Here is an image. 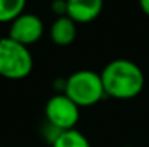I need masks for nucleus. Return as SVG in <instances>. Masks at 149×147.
<instances>
[{
    "instance_id": "obj_1",
    "label": "nucleus",
    "mask_w": 149,
    "mask_h": 147,
    "mask_svg": "<svg viewBox=\"0 0 149 147\" xmlns=\"http://www.w3.org/2000/svg\"><path fill=\"white\" fill-rule=\"evenodd\" d=\"M106 95L116 99H132L145 87V75L138 63L129 59H114L100 72Z\"/></svg>"
},
{
    "instance_id": "obj_2",
    "label": "nucleus",
    "mask_w": 149,
    "mask_h": 147,
    "mask_svg": "<svg viewBox=\"0 0 149 147\" xmlns=\"http://www.w3.org/2000/svg\"><path fill=\"white\" fill-rule=\"evenodd\" d=\"M64 94L80 108L96 105L106 95L100 74L90 69H81L71 74L65 79Z\"/></svg>"
},
{
    "instance_id": "obj_3",
    "label": "nucleus",
    "mask_w": 149,
    "mask_h": 147,
    "mask_svg": "<svg viewBox=\"0 0 149 147\" xmlns=\"http://www.w3.org/2000/svg\"><path fill=\"white\" fill-rule=\"evenodd\" d=\"M33 68V58L28 46L6 36L0 39V77L23 79Z\"/></svg>"
},
{
    "instance_id": "obj_4",
    "label": "nucleus",
    "mask_w": 149,
    "mask_h": 147,
    "mask_svg": "<svg viewBox=\"0 0 149 147\" xmlns=\"http://www.w3.org/2000/svg\"><path fill=\"white\" fill-rule=\"evenodd\" d=\"M45 118L59 131L72 130L80 120V107L64 92L56 94L45 104Z\"/></svg>"
},
{
    "instance_id": "obj_5",
    "label": "nucleus",
    "mask_w": 149,
    "mask_h": 147,
    "mask_svg": "<svg viewBox=\"0 0 149 147\" xmlns=\"http://www.w3.org/2000/svg\"><path fill=\"white\" fill-rule=\"evenodd\" d=\"M45 26L39 16L33 13H22L10 23L9 38L25 46H29L36 43L42 38Z\"/></svg>"
},
{
    "instance_id": "obj_6",
    "label": "nucleus",
    "mask_w": 149,
    "mask_h": 147,
    "mask_svg": "<svg viewBox=\"0 0 149 147\" xmlns=\"http://www.w3.org/2000/svg\"><path fill=\"white\" fill-rule=\"evenodd\" d=\"M104 0H67V16L75 23H90L103 10Z\"/></svg>"
},
{
    "instance_id": "obj_7",
    "label": "nucleus",
    "mask_w": 149,
    "mask_h": 147,
    "mask_svg": "<svg viewBox=\"0 0 149 147\" xmlns=\"http://www.w3.org/2000/svg\"><path fill=\"white\" fill-rule=\"evenodd\" d=\"M77 23L68 16H59L54 20L49 29L51 41L56 46H68L75 41L77 36Z\"/></svg>"
},
{
    "instance_id": "obj_8",
    "label": "nucleus",
    "mask_w": 149,
    "mask_h": 147,
    "mask_svg": "<svg viewBox=\"0 0 149 147\" xmlns=\"http://www.w3.org/2000/svg\"><path fill=\"white\" fill-rule=\"evenodd\" d=\"M52 147H91V144L83 133L72 128L68 131H62L52 143Z\"/></svg>"
},
{
    "instance_id": "obj_9",
    "label": "nucleus",
    "mask_w": 149,
    "mask_h": 147,
    "mask_svg": "<svg viewBox=\"0 0 149 147\" xmlns=\"http://www.w3.org/2000/svg\"><path fill=\"white\" fill-rule=\"evenodd\" d=\"M26 0H0V23H12L25 13Z\"/></svg>"
},
{
    "instance_id": "obj_10",
    "label": "nucleus",
    "mask_w": 149,
    "mask_h": 147,
    "mask_svg": "<svg viewBox=\"0 0 149 147\" xmlns=\"http://www.w3.org/2000/svg\"><path fill=\"white\" fill-rule=\"evenodd\" d=\"M51 9L58 17L67 16V0H54L51 4Z\"/></svg>"
},
{
    "instance_id": "obj_11",
    "label": "nucleus",
    "mask_w": 149,
    "mask_h": 147,
    "mask_svg": "<svg viewBox=\"0 0 149 147\" xmlns=\"http://www.w3.org/2000/svg\"><path fill=\"white\" fill-rule=\"evenodd\" d=\"M139 6H141V10L149 16V0H139Z\"/></svg>"
},
{
    "instance_id": "obj_12",
    "label": "nucleus",
    "mask_w": 149,
    "mask_h": 147,
    "mask_svg": "<svg viewBox=\"0 0 149 147\" xmlns=\"http://www.w3.org/2000/svg\"><path fill=\"white\" fill-rule=\"evenodd\" d=\"M125 147H133V146H125Z\"/></svg>"
},
{
    "instance_id": "obj_13",
    "label": "nucleus",
    "mask_w": 149,
    "mask_h": 147,
    "mask_svg": "<svg viewBox=\"0 0 149 147\" xmlns=\"http://www.w3.org/2000/svg\"><path fill=\"white\" fill-rule=\"evenodd\" d=\"M0 147H1V146H0Z\"/></svg>"
}]
</instances>
